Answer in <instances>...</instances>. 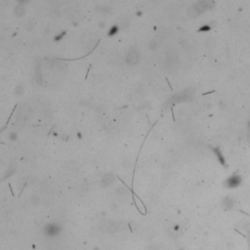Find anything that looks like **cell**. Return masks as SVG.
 <instances>
[{"label": "cell", "mask_w": 250, "mask_h": 250, "mask_svg": "<svg viewBox=\"0 0 250 250\" xmlns=\"http://www.w3.org/2000/svg\"><path fill=\"white\" fill-rule=\"evenodd\" d=\"M138 58H139V54H138L136 49H130L128 53L126 54V63L128 65H135L138 62Z\"/></svg>", "instance_id": "7a4b0ae2"}, {"label": "cell", "mask_w": 250, "mask_h": 250, "mask_svg": "<svg viewBox=\"0 0 250 250\" xmlns=\"http://www.w3.org/2000/svg\"><path fill=\"white\" fill-rule=\"evenodd\" d=\"M24 12H25V9H24V6H22V5L17 6L16 9H15V15H16L17 17H23Z\"/></svg>", "instance_id": "277c9868"}, {"label": "cell", "mask_w": 250, "mask_h": 250, "mask_svg": "<svg viewBox=\"0 0 250 250\" xmlns=\"http://www.w3.org/2000/svg\"><path fill=\"white\" fill-rule=\"evenodd\" d=\"M61 232V227L57 224H49L44 228V233L48 237H56Z\"/></svg>", "instance_id": "6da1fadb"}, {"label": "cell", "mask_w": 250, "mask_h": 250, "mask_svg": "<svg viewBox=\"0 0 250 250\" xmlns=\"http://www.w3.org/2000/svg\"><path fill=\"white\" fill-rule=\"evenodd\" d=\"M95 250H99V249H97V248H96V249H95Z\"/></svg>", "instance_id": "8992f818"}, {"label": "cell", "mask_w": 250, "mask_h": 250, "mask_svg": "<svg viewBox=\"0 0 250 250\" xmlns=\"http://www.w3.org/2000/svg\"><path fill=\"white\" fill-rule=\"evenodd\" d=\"M114 178L113 174H106L102 178V184H103V186H106V187L111 185V184L114 183Z\"/></svg>", "instance_id": "3957f363"}, {"label": "cell", "mask_w": 250, "mask_h": 250, "mask_svg": "<svg viewBox=\"0 0 250 250\" xmlns=\"http://www.w3.org/2000/svg\"><path fill=\"white\" fill-rule=\"evenodd\" d=\"M34 24H35V22H33L32 20H29L28 22H27V28L29 29V30H32V28H33L34 25H35Z\"/></svg>", "instance_id": "5b68a950"}]
</instances>
